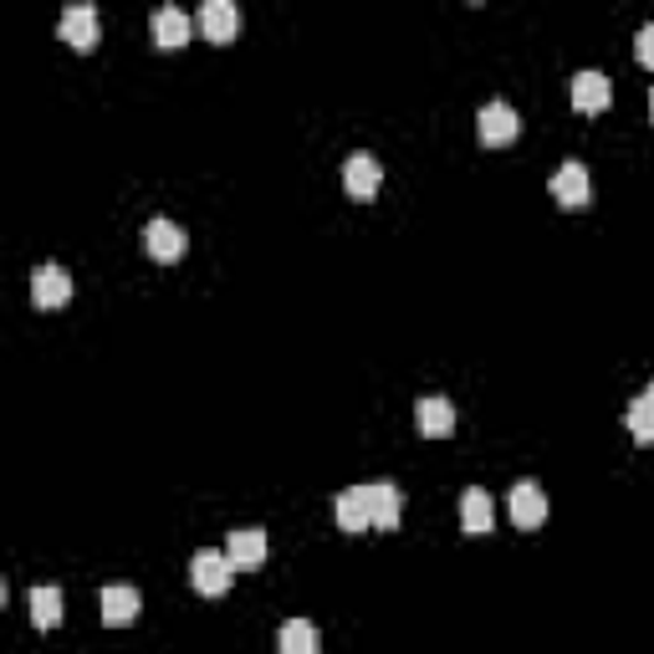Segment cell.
I'll return each instance as SVG.
<instances>
[{"mask_svg":"<svg viewBox=\"0 0 654 654\" xmlns=\"http://www.w3.org/2000/svg\"><path fill=\"white\" fill-rule=\"evenodd\" d=\"M190 583H194V594L221 598V594H230V583H236V563H230L225 552H215V548L194 552L190 557Z\"/></svg>","mask_w":654,"mask_h":654,"instance_id":"1","label":"cell"},{"mask_svg":"<svg viewBox=\"0 0 654 654\" xmlns=\"http://www.w3.org/2000/svg\"><path fill=\"white\" fill-rule=\"evenodd\" d=\"M476 134H481V144H486V149H501V144H511V138L521 134L517 108L501 103V98H496V103H486L476 113Z\"/></svg>","mask_w":654,"mask_h":654,"instance_id":"2","label":"cell"},{"mask_svg":"<svg viewBox=\"0 0 654 654\" xmlns=\"http://www.w3.org/2000/svg\"><path fill=\"white\" fill-rule=\"evenodd\" d=\"M552 200L563 210H588V200H594V179H588V169H583L578 159H567L557 174H552Z\"/></svg>","mask_w":654,"mask_h":654,"instance_id":"3","label":"cell"},{"mask_svg":"<svg viewBox=\"0 0 654 654\" xmlns=\"http://www.w3.org/2000/svg\"><path fill=\"white\" fill-rule=\"evenodd\" d=\"M225 557L236 563V573H256V567L267 563V532L261 527H236V532L225 537Z\"/></svg>","mask_w":654,"mask_h":654,"instance_id":"4","label":"cell"},{"mask_svg":"<svg viewBox=\"0 0 654 654\" xmlns=\"http://www.w3.org/2000/svg\"><path fill=\"white\" fill-rule=\"evenodd\" d=\"M342 184H348V194L353 200H373L379 194V184H384V164L373 159V154H348V164H342Z\"/></svg>","mask_w":654,"mask_h":654,"instance_id":"5","label":"cell"},{"mask_svg":"<svg viewBox=\"0 0 654 654\" xmlns=\"http://www.w3.org/2000/svg\"><path fill=\"white\" fill-rule=\"evenodd\" d=\"M511 521H517L521 532H537L548 521V490L537 486V481H517L511 486Z\"/></svg>","mask_w":654,"mask_h":654,"instance_id":"6","label":"cell"},{"mask_svg":"<svg viewBox=\"0 0 654 654\" xmlns=\"http://www.w3.org/2000/svg\"><path fill=\"white\" fill-rule=\"evenodd\" d=\"M31 302H36V307H67V302H72V277H67V267L31 271Z\"/></svg>","mask_w":654,"mask_h":654,"instance_id":"7","label":"cell"},{"mask_svg":"<svg viewBox=\"0 0 654 654\" xmlns=\"http://www.w3.org/2000/svg\"><path fill=\"white\" fill-rule=\"evenodd\" d=\"M194 26L205 31V42L225 46L230 36H236V26H240V11L230 5V0H205V5H200V15H194Z\"/></svg>","mask_w":654,"mask_h":654,"instance_id":"8","label":"cell"},{"mask_svg":"<svg viewBox=\"0 0 654 654\" xmlns=\"http://www.w3.org/2000/svg\"><path fill=\"white\" fill-rule=\"evenodd\" d=\"M461 527H465V537H490V532H496V506H490V490L465 486V496H461Z\"/></svg>","mask_w":654,"mask_h":654,"instance_id":"9","label":"cell"},{"mask_svg":"<svg viewBox=\"0 0 654 654\" xmlns=\"http://www.w3.org/2000/svg\"><path fill=\"white\" fill-rule=\"evenodd\" d=\"M567 92H573V108H578V113H604V108H609V98H613L609 77L594 72V67L573 77V82H567Z\"/></svg>","mask_w":654,"mask_h":654,"instance_id":"10","label":"cell"},{"mask_svg":"<svg viewBox=\"0 0 654 654\" xmlns=\"http://www.w3.org/2000/svg\"><path fill=\"white\" fill-rule=\"evenodd\" d=\"M369 490V521H373V532H394L399 527V486L394 481H373Z\"/></svg>","mask_w":654,"mask_h":654,"instance_id":"11","label":"cell"},{"mask_svg":"<svg viewBox=\"0 0 654 654\" xmlns=\"http://www.w3.org/2000/svg\"><path fill=\"white\" fill-rule=\"evenodd\" d=\"M61 42L77 46V52H92L98 46V11L92 5H67L61 11Z\"/></svg>","mask_w":654,"mask_h":654,"instance_id":"12","label":"cell"},{"mask_svg":"<svg viewBox=\"0 0 654 654\" xmlns=\"http://www.w3.org/2000/svg\"><path fill=\"white\" fill-rule=\"evenodd\" d=\"M415 419H419V435L440 440V435L455 430V404H450L446 394H425V399L415 404Z\"/></svg>","mask_w":654,"mask_h":654,"instance_id":"13","label":"cell"},{"mask_svg":"<svg viewBox=\"0 0 654 654\" xmlns=\"http://www.w3.org/2000/svg\"><path fill=\"white\" fill-rule=\"evenodd\" d=\"M138 609H144L138 588H128V583H113V588H103V624H108V629L134 624Z\"/></svg>","mask_w":654,"mask_h":654,"instance_id":"14","label":"cell"},{"mask_svg":"<svg viewBox=\"0 0 654 654\" xmlns=\"http://www.w3.org/2000/svg\"><path fill=\"white\" fill-rule=\"evenodd\" d=\"M149 26H154V42L159 46H169V52H179V46L190 42V31H194V21L184 11H174V5H159V11L149 15Z\"/></svg>","mask_w":654,"mask_h":654,"instance_id":"15","label":"cell"},{"mask_svg":"<svg viewBox=\"0 0 654 654\" xmlns=\"http://www.w3.org/2000/svg\"><path fill=\"white\" fill-rule=\"evenodd\" d=\"M332 511H338V527L342 532H373V521H369V490L363 486H348L338 496V506H332Z\"/></svg>","mask_w":654,"mask_h":654,"instance_id":"16","label":"cell"},{"mask_svg":"<svg viewBox=\"0 0 654 654\" xmlns=\"http://www.w3.org/2000/svg\"><path fill=\"white\" fill-rule=\"evenodd\" d=\"M144 246H149L154 261H179V256H184V230H179L174 221H149Z\"/></svg>","mask_w":654,"mask_h":654,"instance_id":"17","label":"cell"},{"mask_svg":"<svg viewBox=\"0 0 654 654\" xmlns=\"http://www.w3.org/2000/svg\"><path fill=\"white\" fill-rule=\"evenodd\" d=\"M277 650L282 654H317V624H307V619H286L282 634H277Z\"/></svg>","mask_w":654,"mask_h":654,"instance_id":"18","label":"cell"},{"mask_svg":"<svg viewBox=\"0 0 654 654\" xmlns=\"http://www.w3.org/2000/svg\"><path fill=\"white\" fill-rule=\"evenodd\" d=\"M31 624L36 629L61 624V588H31Z\"/></svg>","mask_w":654,"mask_h":654,"instance_id":"19","label":"cell"},{"mask_svg":"<svg viewBox=\"0 0 654 654\" xmlns=\"http://www.w3.org/2000/svg\"><path fill=\"white\" fill-rule=\"evenodd\" d=\"M624 425H629V435H634L640 446H654V404L644 399V394L624 409Z\"/></svg>","mask_w":654,"mask_h":654,"instance_id":"20","label":"cell"},{"mask_svg":"<svg viewBox=\"0 0 654 654\" xmlns=\"http://www.w3.org/2000/svg\"><path fill=\"white\" fill-rule=\"evenodd\" d=\"M634 57H640L644 67H654V21L640 26V36H634Z\"/></svg>","mask_w":654,"mask_h":654,"instance_id":"21","label":"cell"},{"mask_svg":"<svg viewBox=\"0 0 654 654\" xmlns=\"http://www.w3.org/2000/svg\"><path fill=\"white\" fill-rule=\"evenodd\" d=\"M644 399H650V404H654V384H650V388H644Z\"/></svg>","mask_w":654,"mask_h":654,"instance_id":"22","label":"cell"},{"mask_svg":"<svg viewBox=\"0 0 654 654\" xmlns=\"http://www.w3.org/2000/svg\"><path fill=\"white\" fill-rule=\"evenodd\" d=\"M650 119H654V92H650Z\"/></svg>","mask_w":654,"mask_h":654,"instance_id":"23","label":"cell"}]
</instances>
